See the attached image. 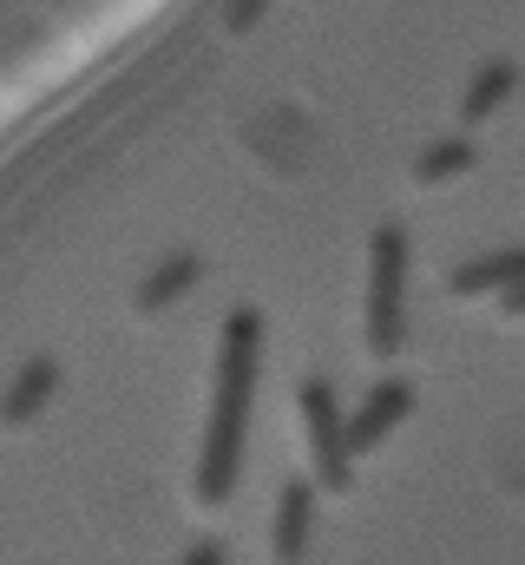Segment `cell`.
<instances>
[{"mask_svg": "<svg viewBox=\"0 0 525 565\" xmlns=\"http://www.w3.org/2000/svg\"><path fill=\"white\" fill-rule=\"evenodd\" d=\"M257 375H262V309H231L224 316V335H217L211 422H204V447H197V473H191V500L197 507H224L237 493Z\"/></svg>", "mask_w": 525, "mask_h": 565, "instance_id": "1", "label": "cell"}, {"mask_svg": "<svg viewBox=\"0 0 525 565\" xmlns=\"http://www.w3.org/2000/svg\"><path fill=\"white\" fill-rule=\"evenodd\" d=\"M362 329L375 355L407 349V231L382 224L368 237V296H362Z\"/></svg>", "mask_w": 525, "mask_h": 565, "instance_id": "2", "label": "cell"}, {"mask_svg": "<svg viewBox=\"0 0 525 565\" xmlns=\"http://www.w3.org/2000/svg\"><path fill=\"white\" fill-rule=\"evenodd\" d=\"M296 415H302V440H309V460H315V493H355V460L342 447V402L322 375L296 382Z\"/></svg>", "mask_w": 525, "mask_h": 565, "instance_id": "3", "label": "cell"}, {"mask_svg": "<svg viewBox=\"0 0 525 565\" xmlns=\"http://www.w3.org/2000/svg\"><path fill=\"white\" fill-rule=\"evenodd\" d=\"M414 415V388L388 375V382H375L368 388V402L355 408V415H342V447H349V460H362V454H375L382 440H388L394 427Z\"/></svg>", "mask_w": 525, "mask_h": 565, "instance_id": "4", "label": "cell"}, {"mask_svg": "<svg viewBox=\"0 0 525 565\" xmlns=\"http://www.w3.org/2000/svg\"><path fill=\"white\" fill-rule=\"evenodd\" d=\"M309 540H315V487L309 480H289L282 500H276V520H269V559L302 565L309 559Z\"/></svg>", "mask_w": 525, "mask_h": 565, "instance_id": "5", "label": "cell"}, {"mask_svg": "<svg viewBox=\"0 0 525 565\" xmlns=\"http://www.w3.org/2000/svg\"><path fill=\"white\" fill-rule=\"evenodd\" d=\"M204 270H211V264H204L197 250H171L158 270H144V277H138V289H131V309H138V316H164V309H178V302L204 282Z\"/></svg>", "mask_w": 525, "mask_h": 565, "instance_id": "6", "label": "cell"}, {"mask_svg": "<svg viewBox=\"0 0 525 565\" xmlns=\"http://www.w3.org/2000/svg\"><path fill=\"white\" fill-rule=\"evenodd\" d=\"M60 382H66V375H60V362H46V355H40V362H26V369L0 388V427L40 422V415H46V402L60 395Z\"/></svg>", "mask_w": 525, "mask_h": 565, "instance_id": "7", "label": "cell"}, {"mask_svg": "<svg viewBox=\"0 0 525 565\" xmlns=\"http://www.w3.org/2000/svg\"><path fill=\"white\" fill-rule=\"evenodd\" d=\"M513 277H525V250H493V257H473V264H460L447 289L460 296V302H473V296H486V289H506Z\"/></svg>", "mask_w": 525, "mask_h": 565, "instance_id": "8", "label": "cell"}, {"mask_svg": "<svg viewBox=\"0 0 525 565\" xmlns=\"http://www.w3.org/2000/svg\"><path fill=\"white\" fill-rule=\"evenodd\" d=\"M513 86H519V73H513V60H493V66H480L473 73V86L460 93V119L467 126H480V119H493L506 99H513Z\"/></svg>", "mask_w": 525, "mask_h": 565, "instance_id": "9", "label": "cell"}, {"mask_svg": "<svg viewBox=\"0 0 525 565\" xmlns=\"http://www.w3.org/2000/svg\"><path fill=\"white\" fill-rule=\"evenodd\" d=\"M473 164H480V145L473 139H433L420 158H414V184L433 191V184H447V178H467Z\"/></svg>", "mask_w": 525, "mask_h": 565, "instance_id": "10", "label": "cell"}, {"mask_svg": "<svg viewBox=\"0 0 525 565\" xmlns=\"http://www.w3.org/2000/svg\"><path fill=\"white\" fill-rule=\"evenodd\" d=\"M262 13H269V0H224V26L231 33H250Z\"/></svg>", "mask_w": 525, "mask_h": 565, "instance_id": "11", "label": "cell"}, {"mask_svg": "<svg viewBox=\"0 0 525 565\" xmlns=\"http://www.w3.org/2000/svg\"><path fill=\"white\" fill-rule=\"evenodd\" d=\"M178 565H231V546H224V540H197Z\"/></svg>", "mask_w": 525, "mask_h": 565, "instance_id": "12", "label": "cell"}, {"mask_svg": "<svg viewBox=\"0 0 525 565\" xmlns=\"http://www.w3.org/2000/svg\"><path fill=\"white\" fill-rule=\"evenodd\" d=\"M493 296H500V316H506V322H519V309H525V277H513L506 289H493Z\"/></svg>", "mask_w": 525, "mask_h": 565, "instance_id": "13", "label": "cell"}]
</instances>
